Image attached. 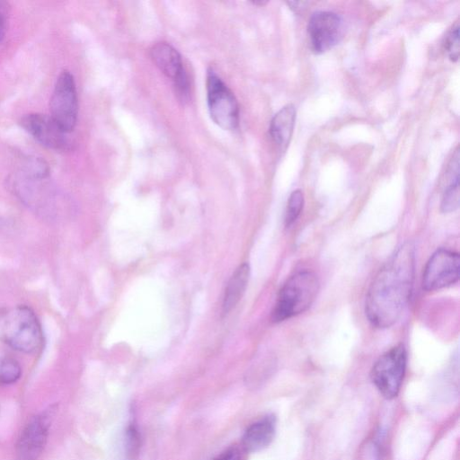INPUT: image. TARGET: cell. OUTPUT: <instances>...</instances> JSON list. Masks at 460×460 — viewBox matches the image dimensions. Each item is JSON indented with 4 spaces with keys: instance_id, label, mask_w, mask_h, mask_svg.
<instances>
[{
    "instance_id": "cell-4",
    "label": "cell",
    "mask_w": 460,
    "mask_h": 460,
    "mask_svg": "<svg viewBox=\"0 0 460 460\" xmlns=\"http://www.w3.org/2000/svg\"><path fill=\"white\" fill-rule=\"evenodd\" d=\"M208 107L213 121L225 130H234L239 125L238 102L213 68L207 74Z\"/></svg>"
},
{
    "instance_id": "cell-20",
    "label": "cell",
    "mask_w": 460,
    "mask_h": 460,
    "mask_svg": "<svg viewBox=\"0 0 460 460\" xmlns=\"http://www.w3.org/2000/svg\"><path fill=\"white\" fill-rule=\"evenodd\" d=\"M3 2H0V43L3 41L7 29L6 9Z\"/></svg>"
},
{
    "instance_id": "cell-11",
    "label": "cell",
    "mask_w": 460,
    "mask_h": 460,
    "mask_svg": "<svg viewBox=\"0 0 460 460\" xmlns=\"http://www.w3.org/2000/svg\"><path fill=\"white\" fill-rule=\"evenodd\" d=\"M20 125L40 145L56 151L70 149L68 134L46 114L29 113L20 119Z\"/></svg>"
},
{
    "instance_id": "cell-15",
    "label": "cell",
    "mask_w": 460,
    "mask_h": 460,
    "mask_svg": "<svg viewBox=\"0 0 460 460\" xmlns=\"http://www.w3.org/2000/svg\"><path fill=\"white\" fill-rule=\"evenodd\" d=\"M448 173L450 176V183L446 187L442 199L441 211L450 213L456 210L459 207V151L456 150L449 166Z\"/></svg>"
},
{
    "instance_id": "cell-10",
    "label": "cell",
    "mask_w": 460,
    "mask_h": 460,
    "mask_svg": "<svg viewBox=\"0 0 460 460\" xmlns=\"http://www.w3.org/2000/svg\"><path fill=\"white\" fill-rule=\"evenodd\" d=\"M341 17L329 11L314 12L309 18L307 33L312 50L320 54L337 45L343 37Z\"/></svg>"
},
{
    "instance_id": "cell-18",
    "label": "cell",
    "mask_w": 460,
    "mask_h": 460,
    "mask_svg": "<svg viewBox=\"0 0 460 460\" xmlns=\"http://www.w3.org/2000/svg\"><path fill=\"white\" fill-rule=\"evenodd\" d=\"M459 22H456L446 36L444 48L451 61L456 62L459 58Z\"/></svg>"
},
{
    "instance_id": "cell-2",
    "label": "cell",
    "mask_w": 460,
    "mask_h": 460,
    "mask_svg": "<svg viewBox=\"0 0 460 460\" xmlns=\"http://www.w3.org/2000/svg\"><path fill=\"white\" fill-rule=\"evenodd\" d=\"M0 340L22 353L39 351L43 346L44 334L33 310L22 305L1 312Z\"/></svg>"
},
{
    "instance_id": "cell-6",
    "label": "cell",
    "mask_w": 460,
    "mask_h": 460,
    "mask_svg": "<svg viewBox=\"0 0 460 460\" xmlns=\"http://www.w3.org/2000/svg\"><path fill=\"white\" fill-rule=\"evenodd\" d=\"M49 107L50 117L62 130L72 132L77 121L78 101L75 79L69 71H62L57 78Z\"/></svg>"
},
{
    "instance_id": "cell-3",
    "label": "cell",
    "mask_w": 460,
    "mask_h": 460,
    "mask_svg": "<svg viewBox=\"0 0 460 460\" xmlns=\"http://www.w3.org/2000/svg\"><path fill=\"white\" fill-rule=\"evenodd\" d=\"M317 275L311 270H300L290 276L280 288L271 313V320L279 323L306 311L319 291Z\"/></svg>"
},
{
    "instance_id": "cell-8",
    "label": "cell",
    "mask_w": 460,
    "mask_h": 460,
    "mask_svg": "<svg viewBox=\"0 0 460 460\" xmlns=\"http://www.w3.org/2000/svg\"><path fill=\"white\" fill-rule=\"evenodd\" d=\"M54 410L50 407L27 423L16 444L15 460H39L48 440Z\"/></svg>"
},
{
    "instance_id": "cell-12",
    "label": "cell",
    "mask_w": 460,
    "mask_h": 460,
    "mask_svg": "<svg viewBox=\"0 0 460 460\" xmlns=\"http://www.w3.org/2000/svg\"><path fill=\"white\" fill-rule=\"evenodd\" d=\"M274 434L275 419L266 416L246 429L242 438L243 447L251 453L261 451L271 443Z\"/></svg>"
},
{
    "instance_id": "cell-14",
    "label": "cell",
    "mask_w": 460,
    "mask_h": 460,
    "mask_svg": "<svg viewBox=\"0 0 460 460\" xmlns=\"http://www.w3.org/2000/svg\"><path fill=\"white\" fill-rule=\"evenodd\" d=\"M250 277L249 264H241L227 282L223 299V313L228 314L243 296Z\"/></svg>"
},
{
    "instance_id": "cell-1",
    "label": "cell",
    "mask_w": 460,
    "mask_h": 460,
    "mask_svg": "<svg viewBox=\"0 0 460 460\" xmlns=\"http://www.w3.org/2000/svg\"><path fill=\"white\" fill-rule=\"evenodd\" d=\"M414 268V246L407 242L378 270L365 303L366 315L373 326L389 328L398 321L411 297Z\"/></svg>"
},
{
    "instance_id": "cell-5",
    "label": "cell",
    "mask_w": 460,
    "mask_h": 460,
    "mask_svg": "<svg viewBox=\"0 0 460 460\" xmlns=\"http://www.w3.org/2000/svg\"><path fill=\"white\" fill-rule=\"evenodd\" d=\"M407 354L402 344L385 352L375 362L370 372L373 384L386 399L397 396L405 374Z\"/></svg>"
},
{
    "instance_id": "cell-16",
    "label": "cell",
    "mask_w": 460,
    "mask_h": 460,
    "mask_svg": "<svg viewBox=\"0 0 460 460\" xmlns=\"http://www.w3.org/2000/svg\"><path fill=\"white\" fill-rule=\"evenodd\" d=\"M22 376L20 363L13 358H0V385H9L17 382Z\"/></svg>"
},
{
    "instance_id": "cell-17",
    "label": "cell",
    "mask_w": 460,
    "mask_h": 460,
    "mask_svg": "<svg viewBox=\"0 0 460 460\" xmlns=\"http://www.w3.org/2000/svg\"><path fill=\"white\" fill-rule=\"evenodd\" d=\"M304 207V194L300 190H294L289 196L285 213V226H290L299 217Z\"/></svg>"
},
{
    "instance_id": "cell-7",
    "label": "cell",
    "mask_w": 460,
    "mask_h": 460,
    "mask_svg": "<svg viewBox=\"0 0 460 460\" xmlns=\"http://www.w3.org/2000/svg\"><path fill=\"white\" fill-rule=\"evenodd\" d=\"M459 271V254L445 248L438 249L424 268L422 288L427 291L447 288L458 280Z\"/></svg>"
},
{
    "instance_id": "cell-19",
    "label": "cell",
    "mask_w": 460,
    "mask_h": 460,
    "mask_svg": "<svg viewBox=\"0 0 460 460\" xmlns=\"http://www.w3.org/2000/svg\"><path fill=\"white\" fill-rule=\"evenodd\" d=\"M213 460H241V455L236 447H230Z\"/></svg>"
},
{
    "instance_id": "cell-9",
    "label": "cell",
    "mask_w": 460,
    "mask_h": 460,
    "mask_svg": "<svg viewBox=\"0 0 460 460\" xmlns=\"http://www.w3.org/2000/svg\"><path fill=\"white\" fill-rule=\"evenodd\" d=\"M150 57L160 71L170 78L180 102L190 99V84L180 53L166 42H158L150 49Z\"/></svg>"
},
{
    "instance_id": "cell-13",
    "label": "cell",
    "mask_w": 460,
    "mask_h": 460,
    "mask_svg": "<svg viewBox=\"0 0 460 460\" xmlns=\"http://www.w3.org/2000/svg\"><path fill=\"white\" fill-rule=\"evenodd\" d=\"M296 121V108L287 104L272 118L270 125V135L272 140L282 149H285L292 137Z\"/></svg>"
}]
</instances>
